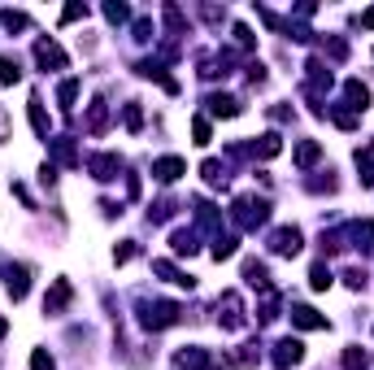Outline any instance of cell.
Masks as SVG:
<instances>
[{"mask_svg": "<svg viewBox=\"0 0 374 370\" xmlns=\"http://www.w3.org/2000/svg\"><path fill=\"white\" fill-rule=\"evenodd\" d=\"M231 218H235V227L253 231V227H261V222L270 218V205H266V201H257V196H239V201L231 205Z\"/></svg>", "mask_w": 374, "mask_h": 370, "instance_id": "obj_1", "label": "cell"}, {"mask_svg": "<svg viewBox=\"0 0 374 370\" xmlns=\"http://www.w3.org/2000/svg\"><path fill=\"white\" fill-rule=\"evenodd\" d=\"M218 323L227 327V331L244 327V301H239V292H222V301H218Z\"/></svg>", "mask_w": 374, "mask_h": 370, "instance_id": "obj_2", "label": "cell"}, {"mask_svg": "<svg viewBox=\"0 0 374 370\" xmlns=\"http://www.w3.org/2000/svg\"><path fill=\"white\" fill-rule=\"evenodd\" d=\"M270 249L279 257H296V253H301V231H296V227H279L270 235Z\"/></svg>", "mask_w": 374, "mask_h": 370, "instance_id": "obj_3", "label": "cell"}, {"mask_svg": "<svg viewBox=\"0 0 374 370\" xmlns=\"http://www.w3.org/2000/svg\"><path fill=\"white\" fill-rule=\"evenodd\" d=\"M301 357H305V344L301 340H279V344H274V366H279V370L296 366Z\"/></svg>", "mask_w": 374, "mask_h": 370, "instance_id": "obj_4", "label": "cell"}, {"mask_svg": "<svg viewBox=\"0 0 374 370\" xmlns=\"http://www.w3.org/2000/svg\"><path fill=\"white\" fill-rule=\"evenodd\" d=\"M179 175H187V161L183 157H161V161H153V179L157 183H174Z\"/></svg>", "mask_w": 374, "mask_h": 370, "instance_id": "obj_5", "label": "cell"}, {"mask_svg": "<svg viewBox=\"0 0 374 370\" xmlns=\"http://www.w3.org/2000/svg\"><path fill=\"white\" fill-rule=\"evenodd\" d=\"M35 61L48 70V66H53V70H66V53H61V48H57V39H39L35 44Z\"/></svg>", "mask_w": 374, "mask_h": 370, "instance_id": "obj_6", "label": "cell"}, {"mask_svg": "<svg viewBox=\"0 0 374 370\" xmlns=\"http://www.w3.org/2000/svg\"><path fill=\"white\" fill-rule=\"evenodd\" d=\"M70 296H74V292H70V283H66V279H57V283H53V292L44 296V314H48V318H57V314L70 305Z\"/></svg>", "mask_w": 374, "mask_h": 370, "instance_id": "obj_7", "label": "cell"}, {"mask_svg": "<svg viewBox=\"0 0 374 370\" xmlns=\"http://www.w3.org/2000/svg\"><path fill=\"white\" fill-rule=\"evenodd\" d=\"M292 323L301 327V331H322V327H331L327 318H322L318 309H309V305H292Z\"/></svg>", "mask_w": 374, "mask_h": 370, "instance_id": "obj_8", "label": "cell"}, {"mask_svg": "<svg viewBox=\"0 0 374 370\" xmlns=\"http://www.w3.org/2000/svg\"><path fill=\"white\" fill-rule=\"evenodd\" d=\"M5 275H9V279H5V288H9V296H13V301H22V296H27V292H31V270H27V266H9V270H5Z\"/></svg>", "mask_w": 374, "mask_h": 370, "instance_id": "obj_9", "label": "cell"}, {"mask_svg": "<svg viewBox=\"0 0 374 370\" xmlns=\"http://www.w3.org/2000/svg\"><path fill=\"white\" fill-rule=\"evenodd\" d=\"M209 366H213V357H209L205 349H196V344L174 357V370H209Z\"/></svg>", "mask_w": 374, "mask_h": 370, "instance_id": "obj_10", "label": "cell"}, {"mask_svg": "<svg viewBox=\"0 0 374 370\" xmlns=\"http://www.w3.org/2000/svg\"><path fill=\"white\" fill-rule=\"evenodd\" d=\"M344 96H348V109H353V113H366V105H370V87H366V83L348 79V83H344Z\"/></svg>", "mask_w": 374, "mask_h": 370, "instance_id": "obj_11", "label": "cell"}, {"mask_svg": "<svg viewBox=\"0 0 374 370\" xmlns=\"http://www.w3.org/2000/svg\"><path fill=\"white\" fill-rule=\"evenodd\" d=\"M209 113H218V118H235V113H239V101H235V96L213 92V96H209Z\"/></svg>", "mask_w": 374, "mask_h": 370, "instance_id": "obj_12", "label": "cell"}, {"mask_svg": "<svg viewBox=\"0 0 374 370\" xmlns=\"http://www.w3.org/2000/svg\"><path fill=\"white\" fill-rule=\"evenodd\" d=\"M87 166H92V175H96V179H118V157H113V153L92 157Z\"/></svg>", "mask_w": 374, "mask_h": 370, "instance_id": "obj_13", "label": "cell"}, {"mask_svg": "<svg viewBox=\"0 0 374 370\" xmlns=\"http://www.w3.org/2000/svg\"><path fill=\"white\" fill-rule=\"evenodd\" d=\"M318 157H322V144H318V140H305V144H296V166H305V170H309Z\"/></svg>", "mask_w": 374, "mask_h": 370, "instance_id": "obj_14", "label": "cell"}, {"mask_svg": "<svg viewBox=\"0 0 374 370\" xmlns=\"http://www.w3.org/2000/svg\"><path fill=\"white\" fill-rule=\"evenodd\" d=\"M357 166H361V183H374V144L357 148Z\"/></svg>", "mask_w": 374, "mask_h": 370, "instance_id": "obj_15", "label": "cell"}, {"mask_svg": "<svg viewBox=\"0 0 374 370\" xmlns=\"http://www.w3.org/2000/svg\"><path fill=\"white\" fill-rule=\"evenodd\" d=\"M105 118H109V113H105V101H92V109H87V131L101 135V131H105Z\"/></svg>", "mask_w": 374, "mask_h": 370, "instance_id": "obj_16", "label": "cell"}, {"mask_svg": "<svg viewBox=\"0 0 374 370\" xmlns=\"http://www.w3.org/2000/svg\"><path fill=\"white\" fill-rule=\"evenodd\" d=\"M31 127H35L39 140H48V118H44V101H39V96H31Z\"/></svg>", "mask_w": 374, "mask_h": 370, "instance_id": "obj_17", "label": "cell"}, {"mask_svg": "<svg viewBox=\"0 0 374 370\" xmlns=\"http://www.w3.org/2000/svg\"><path fill=\"white\" fill-rule=\"evenodd\" d=\"M74 96H79V79H66V83L57 87V101H61V109H66V113L74 109Z\"/></svg>", "mask_w": 374, "mask_h": 370, "instance_id": "obj_18", "label": "cell"}, {"mask_svg": "<svg viewBox=\"0 0 374 370\" xmlns=\"http://www.w3.org/2000/svg\"><path fill=\"white\" fill-rule=\"evenodd\" d=\"M309 283H313V292H327V288H331V270L318 261V266L309 270Z\"/></svg>", "mask_w": 374, "mask_h": 370, "instance_id": "obj_19", "label": "cell"}, {"mask_svg": "<svg viewBox=\"0 0 374 370\" xmlns=\"http://www.w3.org/2000/svg\"><path fill=\"white\" fill-rule=\"evenodd\" d=\"M18 79H22L18 61H13V57H0V83H18Z\"/></svg>", "mask_w": 374, "mask_h": 370, "instance_id": "obj_20", "label": "cell"}, {"mask_svg": "<svg viewBox=\"0 0 374 370\" xmlns=\"http://www.w3.org/2000/svg\"><path fill=\"white\" fill-rule=\"evenodd\" d=\"M366 366H370V357L361 349H344V370H366Z\"/></svg>", "mask_w": 374, "mask_h": 370, "instance_id": "obj_21", "label": "cell"}, {"mask_svg": "<svg viewBox=\"0 0 374 370\" xmlns=\"http://www.w3.org/2000/svg\"><path fill=\"white\" fill-rule=\"evenodd\" d=\"M174 253H179V257L183 253H196V235L192 231H174Z\"/></svg>", "mask_w": 374, "mask_h": 370, "instance_id": "obj_22", "label": "cell"}, {"mask_svg": "<svg viewBox=\"0 0 374 370\" xmlns=\"http://www.w3.org/2000/svg\"><path fill=\"white\" fill-rule=\"evenodd\" d=\"M0 22H5L9 31H22V27H27V13H13V9H5V13H0Z\"/></svg>", "mask_w": 374, "mask_h": 370, "instance_id": "obj_23", "label": "cell"}, {"mask_svg": "<svg viewBox=\"0 0 374 370\" xmlns=\"http://www.w3.org/2000/svg\"><path fill=\"white\" fill-rule=\"evenodd\" d=\"M31 370H57V362L48 357L44 349H35V353H31Z\"/></svg>", "mask_w": 374, "mask_h": 370, "instance_id": "obj_24", "label": "cell"}, {"mask_svg": "<svg viewBox=\"0 0 374 370\" xmlns=\"http://www.w3.org/2000/svg\"><path fill=\"white\" fill-rule=\"evenodd\" d=\"M192 131H196V144H209V118H196Z\"/></svg>", "mask_w": 374, "mask_h": 370, "instance_id": "obj_25", "label": "cell"}, {"mask_svg": "<svg viewBox=\"0 0 374 370\" xmlns=\"http://www.w3.org/2000/svg\"><path fill=\"white\" fill-rule=\"evenodd\" d=\"M83 13H87V9H83V5H70V9H66V13H61V22H74V18H83Z\"/></svg>", "mask_w": 374, "mask_h": 370, "instance_id": "obj_26", "label": "cell"}, {"mask_svg": "<svg viewBox=\"0 0 374 370\" xmlns=\"http://www.w3.org/2000/svg\"><path fill=\"white\" fill-rule=\"evenodd\" d=\"M361 27H370V31H374V9H366V13H361Z\"/></svg>", "mask_w": 374, "mask_h": 370, "instance_id": "obj_27", "label": "cell"}, {"mask_svg": "<svg viewBox=\"0 0 374 370\" xmlns=\"http://www.w3.org/2000/svg\"><path fill=\"white\" fill-rule=\"evenodd\" d=\"M0 335H5V318H0Z\"/></svg>", "mask_w": 374, "mask_h": 370, "instance_id": "obj_28", "label": "cell"}]
</instances>
